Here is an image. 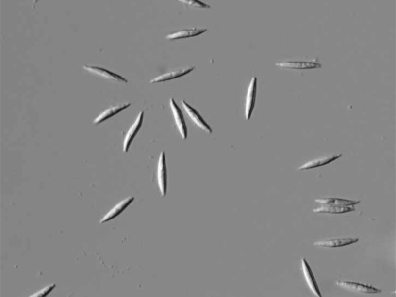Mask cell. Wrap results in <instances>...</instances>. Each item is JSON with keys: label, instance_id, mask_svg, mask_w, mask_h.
Listing matches in <instances>:
<instances>
[{"label": "cell", "instance_id": "6da1fadb", "mask_svg": "<svg viewBox=\"0 0 396 297\" xmlns=\"http://www.w3.org/2000/svg\"><path fill=\"white\" fill-rule=\"evenodd\" d=\"M257 93V78H251L247 93L246 104H245V117L249 121L253 112L255 107Z\"/></svg>", "mask_w": 396, "mask_h": 297}, {"label": "cell", "instance_id": "7a4b0ae2", "mask_svg": "<svg viewBox=\"0 0 396 297\" xmlns=\"http://www.w3.org/2000/svg\"><path fill=\"white\" fill-rule=\"evenodd\" d=\"M337 284L344 289L362 294H375L382 292L381 290L373 286L354 282L338 281Z\"/></svg>", "mask_w": 396, "mask_h": 297}, {"label": "cell", "instance_id": "3957f363", "mask_svg": "<svg viewBox=\"0 0 396 297\" xmlns=\"http://www.w3.org/2000/svg\"><path fill=\"white\" fill-rule=\"evenodd\" d=\"M158 179L161 195L162 196H165L167 192V169L164 152H161L159 160Z\"/></svg>", "mask_w": 396, "mask_h": 297}, {"label": "cell", "instance_id": "277c9868", "mask_svg": "<svg viewBox=\"0 0 396 297\" xmlns=\"http://www.w3.org/2000/svg\"><path fill=\"white\" fill-rule=\"evenodd\" d=\"M144 112L142 111L138 115L133 125L130 127L127 135L125 136L123 142V151L127 153L129 151L132 141L134 139L135 136L141 129L143 121Z\"/></svg>", "mask_w": 396, "mask_h": 297}, {"label": "cell", "instance_id": "5b68a950", "mask_svg": "<svg viewBox=\"0 0 396 297\" xmlns=\"http://www.w3.org/2000/svg\"><path fill=\"white\" fill-rule=\"evenodd\" d=\"M182 104L183 105L186 112L190 117L192 121L196 123L197 125L201 129H203L207 133H212V129L208 125V124L204 121L203 117L200 116L196 109L190 106L189 104H188L184 100L182 101Z\"/></svg>", "mask_w": 396, "mask_h": 297}, {"label": "cell", "instance_id": "8992f818", "mask_svg": "<svg viewBox=\"0 0 396 297\" xmlns=\"http://www.w3.org/2000/svg\"><path fill=\"white\" fill-rule=\"evenodd\" d=\"M170 105L175 121L177 123L182 138L185 140L187 137V129L183 113L173 98H171Z\"/></svg>", "mask_w": 396, "mask_h": 297}, {"label": "cell", "instance_id": "52a82bcc", "mask_svg": "<svg viewBox=\"0 0 396 297\" xmlns=\"http://www.w3.org/2000/svg\"><path fill=\"white\" fill-rule=\"evenodd\" d=\"M303 273L306 278L308 285L312 291L313 293L319 297H322V295L318 286V284L314 277L313 272L310 267L309 263L307 262L305 258L301 259Z\"/></svg>", "mask_w": 396, "mask_h": 297}, {"label": "cell", "instance_id": "ba28073f", "mask_svg": "<svg viewBox=\"0 0 396 297\" xmlns=\"http://www.w3.org/2000/svg\"><path fill=\"white\" fill-rule=\"evenodd\" d=\"M83 68L85 70L88 72L97 74V75L103 77L105 78L116 80V81L117 82L125 83H128V82L127 79H126L118 75V74L113 73L109 70H107L102 67L95 66L85 65L83 67Z\"/></svg>", "mask_w": 396, "mask_h": 297}, {"label": "cell", "instance_id": "9c48e42d", "mask_svg": "<svg viewBox=\"0 0 396 297\" xmlns=\"http://www.w3.org/2000/svg\"><path fill=\"white\" fill-rule=\"evenodd\" d=\"M134 200V197L133 196L129 197L127 199L119 202L116 206L113 207L110 211L106 214L104 218L100 220V223H104V222L108 221L117 217L119 215H120L124 210L128 207L130 204Z\"/></svg>", "mask_w": 396, "mask_h": 297}, {"label": "cell", "instance_id": "30bf717a", "mask_svg": "<svg viewBox=\"0 0 396 297\" xmlns=\"http://www.w3.org/2000/svg\"><path fill=\"white\" fill-rule=\"evenodd\" d=\"M343 155L342 154H336L334 156H326L324 157L314 159L307 162L299 168V170L312 169L319 167L328 165L332 162H334L336 159L341 158Z\"/></svg>", "mask_w": 396, "mask_h": 297}, {"label": "cell", "instance_id": "8fae6325", "mask_svg": "<svg viewBox=\"0 0 396 297\" xmlns=\"http://www.w3.org/2000/svg\"><path fill=\"white\" fill-rule=\"evenodd\" d=\"M358 238H342L330 239L325 241H317L314 245L318 247H329V248H337L350 245L358 242Z\"/></svg>", "mask_w": 396, "mask_h": 297}, {"label": "cell", "instance_id": "7c38bea8", "mask_svg": "<svg viewBox=\"0 0 396 297\" xmlns=\"http://www.w3.org/2000/svg\"><path fill=\"white\" fill-rule=\"evenodd\" d=\"M355 211L354 206H338L330 205H324L317 208L313 209V212L317 213H325L331 214H341Z\"/></svg>", "mask_w": 396, "mask_h": 297}, {"label": "cell", "instance_id": "4fadbf2b", "mask_svg": "<svg viewBox=\"0 0 396 297\" xmlns=\"http://www.w3.org/2000/svg\"><path fill=\"white\" fill-rule=\"evenodd\" d=\"M207 30L206 29L197 28L185 30L181 31L168 34L166 36V39L168 40H175L191 38V37L196 36L202 34L206 32Z\"/></svg>", "mask_w": 396, "mask_h": 297}, {"label": "cell", "instance_id": "5bb4252c", "mask_svg": "<svg viewBox=\"0 0 396 297\" xmlns=\"http://www.w3.org/2000/svg\"><path fill=\"white\" fill-rule=\"evenodd\" d=\"M131 105V103H125L106 109L100 113L97 118L94 120V123L99 124L103 122L110 118V117L122 112L123 110L129 108Z\"/></svg>", "mask_w": 396, "mask_h": 297}, {"label": "cell", "instance_id": "9a60e30c", "mask_svg": "<svg viewBox=\"0 0 396 297\" xmlns=\"http://www.w3.org/2000/svg\"><path fill=\"white\" fill-rule=\"evenodd\" d=\"M194 69V67H190L188 69H185L178 71H175L170 73L162 74L158 77H156L153 79L150 80V83H156L162 82H165L167 80H171L176 78H178L183 77L186 74L191 72Z\"/></svg>", "mask_w": 396, "mask_h": 297}, {"label": "cell", "instance_id": "2e32d148", "mask_svg": "<svg viewBox=\"0 0 396 297\" xmlns=\"http://www.w3.org/2000/svg\"><path fill=\"white\" fill-rule=\"evenodd\" d=\"M315 202L323 205H330L338 206H351L357 205L360 203L358 201H351L339 199V198H327L324 199H318Z\"/></svg>", "mask_w": 396, "mask_h": 297}, {"label": "cell", "instance_id": "e0dca14e", "mask_svg": "<svg viewBox=\"0 0 396 297\" xmlns=\"http://www.w3.org/2000/svg\"><path fill=\"white\" fill-rule=\"evenodd\" d=\"M276 65L282 67L290 68L293 69H305L312 67V63L304 62L289 61L285 63H276Z\"/></svg>", "mask_w": 396, "mask_h": 297}, {"label": "cell", "instance_id": "ac0fdd59", "mask_svg": "<svg viewBox=\"0 0 396 297\" xmlns=\"http://www.w3.org/2000/svg\"><path fill=\"white\" fill-rule=\"evenodd\" d=\"M56 285L55 284H51L50 285L45 287L41 289V290L39 291L35 294H34L33 295H31L30 297H46L49 294L51 293L53 289L55 287Z\"/></svg>", "mask_w": 396, "mask_h": 297}, {"label": "cell", "instance_id": "d6986e66", "mask_svg": "<svg viewBox=\"0 0 396 297\" xmlns=\"http://www.w3.org/2000/svg\"><path fill=\"white\" fill-rule=\"evenodd\" d=\"M179 1L200 8H210L209 5L196 0H180Z\"/></svg>", "mask_w": 396, "mask_h": 297}]
</instances>
